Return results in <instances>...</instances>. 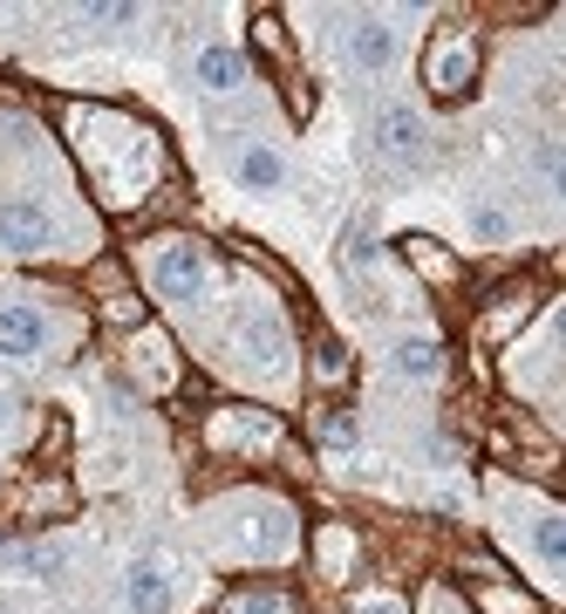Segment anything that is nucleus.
Listing matches in <instances>:
<instances>
[{"mask_svg":"<svg viewBox=\"0 0 566 614\" xmlns=\"http://www.w3.org/2000/svg\"><path fill=\"white\" fill-rule=\"evenodd\" d=\"M376 144H382V158H390L396 171H417L430 158V131H423V116L409 110V102H390V110L376 116Z\"/></svg>","mask_w":566,"mask_h":614,"instance_id":"obj_1","label":"nucleus"},{"mask_svg":"<svg viewBox=\"0 0 566 614\" xmlns=\"http://www.w3.org/2000/svg\"><path fill=\"white\" fill-rule=\"evenodd\" d=\"M150 280H158L164 300H198L205 294V253L171 240V246H158V260H150Z\"/></svg>","mask_w":566,"mask_h":614,"instance_id":"obj_2","label":"nucleus"},{"mask_svg":"<svg viewBox=\"0 0 566 614\" xmlns=\"http://www.w3.org/2000/svg\"><path fill=\"white\" fill-rule=\"evenodd\" d=\"M48 240H56V219H48L41 198H8L0 205V246L8 253H41Z\"/></svg>","mask_w":566,"mask_h":614,"instance_id":"obj_3","label":"nucleus"},{"mask_svg":"<svg viewBox=\"0 0 566 614\" xmlns=\"http://www.w3.org/2000/svg\"><path fill=\"white\" fill-rule=\"evenodd\" d=\"M48 348V315L28 300H14V307H0V355H14V363H28V355Z\"/></svg>","mask_w":566,"mask_h":614,"instance_id":"obj_4","label":"nucleus"},{"mask_svg":"<svg viewBox=\"0 0 566 614\" xmlns=\"http://www.w3.org/2000/svg\"><path fill=\"white\" fill-rule=\"evenodd\" d=\"M192 75H198V89H212V96H233L239 83H246V56L239 48H198V62H192Z\"/></svg>","mask_w":566,"mask_h":614,"instance_id":"obj_5","label":"nucleus"},{"mask_svg":"<svg viewBox=\"0 0 566 614\" xmlns=\"http://www.w3.org/2000/svg\"><path fill=\"white\" fill-rule=\"evenodd\" d=\"M348 62L362 75H382L396 62V35L382 28V21H355V28H348Z\"/></svg>","mask_w":566,"mask_h":614,"instance_id":"obj_6","label":"nucleus"},{"mask_svg":"<svg viewBox=\"0 0 566 614\" xmlns=\"http://www.w3.org/2000/svg\"><path fill=\"white\" fill-rule=\"evenodd\" d=\"M123 601L137 614H171V580H164L158 560H137V567L123 574Z\"/></svg>","mask_w":566,"mask_h":614,"instance_id":"obj_7","label":"nucleus"},{"mask_svg":"<svg viewBox=\"0 0 566 614\" xmlns=\"http://www.w3.org/2000/svg\"><path fill=\"white\" fill-rule=\"evenodd\" d=\"M396 369H403L409 382H436V376H444V342L403 335V342H396Z\"/></svg>","mask_w":566,"mask_h":614,"instance_id":"obj_8","label":"nucleus"},{"mask_svg":"<svg viewBox=\"0 0 566 614\" xmlns=\"http://www.w3.org/2000/svg\"><path fill=\"white\" fill-rule=\"evenodd\" d=\"M239 177H246L253 192H280V185H287V164H280V150L246 144V150H239Z\"/></svg>","mask_w":566,"mask_h":614,"instance_id":"obj_9","label":"nucleus"},{"mask_svg":"<svg viewBox=\"0 0 566 614\" xmlns=\"http://www.w3.org/2000/svg\"><path fill=\"white\" fill-rule=\"evenodd\" d=\"M430 89L465 96L471 89V48H444V56H430Z\"/></svg>","mask_w":566,"mask_h":614,"instance_id":"obj_10","label":"nucleus"},{"mask_svg":"<svg viewBox=\"0 0 566 614\" xmlns=\"http://www.w3.org/2000/svg\"><path fill=\"white\" fill-rule=\"evenodd\" d=\"M532 547H539L546 567H559V560H566V526L553 519V512H546V519H532Z\"/></svg>","mask_w":566,"mask_h":614,"instance_id":"obj_11","label":"nucleus"},{"mask_svg":"<svg viewBox=\"0 0 566 614\" xmlns=\"http://www.w3.org/2000/svg\"><path fill=\"white\" fill-rule=\"evenodd\" d=\"M471 233H478V240H484V246H499V240H505V233H512V219H505V212H499V205H478V212H471Z\"/></svg>","mask_w":566,"mask_h":614,"instance_id":"obj_12","label":"nucleus"},{"mask_svg":"<svg viewBox=\"0 0 566 614\" xmlns=\"http://www.w3.org/2000/svg\"><path fill=\"white\" fill-rule=\"evenodd\" d=\"M321 438L334 451H355V417H348V409H328V417H321Z\"/></svg>","mask_w":566,"mask_h":614,"instance_id":"obj_13","label":"nucleus"},{"mask_svg":"<svg viewBox=\"0 0 566 614\" xmlns=\"http://www.w3.org/2000/svg\"><path fill=\"white\" fill-rule=\"evenodd\" d=\"M315 376H321V382H348V348L328 342V348L315 355Z\"/></svg>","mask_w":566,"mask_h":614,"instance_id":"obj_14","label":"nucleus"},{"mask_svg":"<svg viewBox=\"0 0 566 614\" xmlns=\"http://www.w3.org/2000/svg\"><path fill=\"white\" fill-rule=\"evenodd\" d=\"M539 177H546V185H559V144H553V137L539 144Z\"/></svg>","mask_w":566,"mask_h":614,"instance_id":"obj_15","label":"nucleus"},{"mask_svg":"<svg viewBox=\"0 0 566 614\" xmlns=\"http://www.w3.org/2000/svg\"><path fill=\"white\" fill-rule=\"evenodd\" d=\"M137 8H89V21H102V28H116V21H131Z\"/></svg>","mask_w":566,"mask_h":614,"instance_id":"obj_16","label":"nucleus"},{"mask_svg":"<svg viewBox=\"0 0 566 614\" xmlns=\"http://www.w3.org/2000/svg\"><path fill=\"white\" fill-rule=\"evenodd\" d=\"M14 409H21V396H8V390H0V430H14Z\"/></svg>","mask_w":566,"mask_h":614,"instance_id":"obj_17","label":"nucleus"},{"mask_svg":"<svg viewBox=\"0 0 566 614\" xmlns=\"http://www.w3.org/2000/svg\"><path fill=\"white\" fill-rule=\"evenodd\" d=\"M362 614H403L396 601H362Z\"/></svg>","mask_w":566,"mask_h":614,"instance_id":"obj_18","label":"nucleus"}]
</instances>
